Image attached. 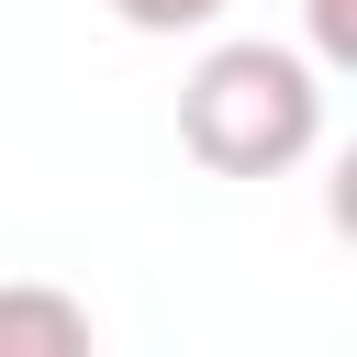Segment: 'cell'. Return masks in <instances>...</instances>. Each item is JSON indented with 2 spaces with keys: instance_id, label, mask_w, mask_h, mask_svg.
<instances>
[{
  "instance_id": "obj_2",
  "label": "cell",
  "mask_w": 357,
  "mask_h": 357,
  "mask_svg": "<svg viewBox=\"0 0 357 357\" xmlns=\"http://www.w3.org/2000/svg\"><path fill=\"white\" fill-rule=\"evenodd\" d=\"M89 301L45 290V279H11L0 290V357H89Z\"/></svg>"
},
{
  "instance_id": "obj_4",
  "label": "cell",
  "mask_w": 357,
  "mask_h": 357,
  "mask_svg": "<svg viewBox=\"0 0 357 357\" xmlns=\"http://www.w3.org/2000/svg\"><path fill=\"white\" fill-rule=\"evenodd\" d=\"M134 33H201V22H223V0H112Z\"/></svg>"
},
{
  "instance_id": "obj_3",
  "label": "cell",
  "mask_w": 357,
  "mask_h": 357,
  "mask_svg": "<svg viewBox=\"0 0 357 357\" xmlns=\"http://www.w3.org/2000/svg\"><path fill=\"white\" fill-rule=\"evenodd\" d=\"M301 33H312V67H346L357 56V0H301Z\"/></svg>"
},
{
  "instance_id": "obj_1",
  "label": "cell",
  "mask_w": 357,
  "mask_h": 357,
  "mask_svg": "<svg viewBox=\"0 0 357 357\" xmlns=\"http://www.w3.org/2000/svg\"><path fill=\"white\" fill-rule=\"evenodd\" d=\"M178 145L212 178H290L324 145V67L301 45L234 33L178 78Z\"/></svg>"
}]
</instances>
